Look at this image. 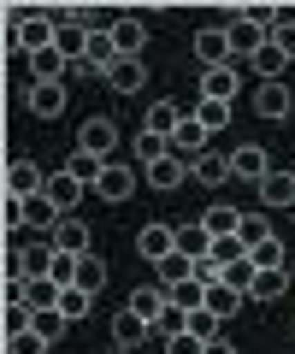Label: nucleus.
Here are the masks:
<instances>
[{
  "instance_id": "f257e3e1",
  "label": "nucleus",
  "mask_w": 295,
  "mask_h": 354,
  "mask_svg": "<svg viewBox=\"0 0 295 354\" xmlns=\"http://www.w3.org/2000/svg\"><path fill=\"white\" fill-rule=\"evenodd\" d=\"M113 65H118V41H113V30H106V24H95V30H89V53H83V65H71V71L106 77Z\"/></svg>"
},
{
  "instance_id": "f03ea898",
  "label": "nucleus",
  "mask_w": 295,
  "mask_h": 354,
  "mask_svg": "<svg viewBox=\"0 0 295 354\" xmlns=\"http://www.w3.org/2000/svg\"><path fill=\"white\" fill-rule=\"evenodd\" d=\"M48 189V171H41L36 160H6V195L12 201H30V195Z\"/></svg>"
},
{
  "instance_id": "7ed1b4c3",
  "label": "nucleus",
  "mask_w": 295,
  "mask_h": 354,
  "mask_svg": "<svg viewBox=\"0 0 295 354\" xmlns=\"http://www.w3.org/2000/svg\"><path fill=\"white\" fill-rule=\"evenodd\" d=\"M77 148L95 153V160H113L118 153V118H89V124L77 130Z\"/></svg>"
},
{
  "instance_id": "20e7f679",
  "label": "nucleus",
  "mask_w": 295,
  "mask_h": 354,
  "mask_svg": "<svg viewBox=\"0 0 295 354\" xmlns=\"http://www.w3.org/2000/svg\"><path fill=\"white\" fill-rule=\"evenodd\" d=\"M195 59H201L207 71H218V65H236V59H231V36H225V24L195 30Z\"/></svg>"
},
{
  "instance_id": "39448f33",
  "label": "nucleus",
  "mask_w": 295,
  "mask_h": 354,
  "mask_svg": "<svg viewBox=\"0 0 295 354\" xmlns=\"http://www.w3.org/2000/svg\"><path fill=\"white\" fill-rule=\"evenodd\" d=\"M106 30H113V41H118V59H142V48H148V24H142L136 12H118Z\"/></svg>"
},
{
  "instance_id": "423d86ee",
  "label": "nucleus",
  "mask_w": 295,
  "mask_h": 354,
  "mask_svg": "<svg viewBox=\"0 0 295 354\" xmlns=\"http://www.w3.org/2000/svg\"><path fill=\"white\" fill-rule=\"evenodd\" d=\"M236 88H242V65H218V71H201V101L231 106Z\"/></svg>"
},
{
  "instance_id": "0eeeda50",
  "label": "nucleus",
  "mask_w": 295,
  "mask_h": 354,
  "mask_svg": "<svg viewBox=\"0 0 295 354\" xmlns=\"http://www.w3.org/2000/svg\"><path fill=\"white\" fill-rule=\"evenodd\" d=\"M142 177H148V189L171 195V189H178V183H189V160H183V153H166V160L142 165Z\"/></svg>"
},
{
  "instance_id": "6e6552de",
  "label": "nucleus",
  "mask_w": 295,
  "mask_h": 354,
  "mask_svg": "<svg viewBox=\"0 0 295 354\" xmlns=\"http://www.w3.org/2000/svg\"><path fill=\"white\" fill-rule=\"evenodd\" d=\"M142 342H154V325H148V319H136L130 313V307H118L113 313V348H142Z\"/></svg>"
},
{
  "instance_id": "1a4fd4ad",
  "label": "nucleus",
  "mask_w": 295,
  "mask_h": 354,
  "mask_svg": "<svg viewBox=\"0 0 295 354\" xmlns=\"http://www.w3.org/2000/svg\"><path fill=\"white\" fill-rule=\"evenodd\" d=\"M136 254L160 266L166 254H178V230H171V225H142V230H136Z\"/></svg>"
},
{
  "instance_id": "9d476101",
  "label": "nucleus",
  "mask_w": 295,
  "mask_h": 354,
  "mask_svg": "<svg viewBox=\"0 0 295 354\" xmlns=\"http://www.w3.org/2000/svg\"><path fill=\"white\" fill-rule=\"evenodd\" d=\"M266 171H272V153L260 148V142H242V148L231 153V177H242V183H260Z\"/></svg>"
},
{
  "instance_id": "9b49d317",
  "label": "nucleus",
  "mask_w": 295,
  "mask_h": 354,
  "mask_svg": "<svg viewBox=\"0 0 295 354\" xmlns=\"http://www.w3.org/2000/svg\"><path fill=\"white\" fill-rule=\"evenodd\" d=\"M225 36H231V59H254L260 48H266V30L260 24H248V18H236V24H225Z\"/></svg>"
},
{
  "instance_id": "f8f14e48",
  "label": "nucleus",
  "mask_w": 295,
  "mask_h": 354,
  "mask_svg": "<svg viewBox=\"0 0 295 354\" xmlns=\"http://www.w3.org/2000/svg\"><path fill=\"white\" fill-rule=\"evenodd\" d=\"M189 177H195V183H207V189L231 183V153H213V148L195 153V160H189Z\"/></svg>"
},
{
  "instance_id": "ddd939ff",
  "label": "nucleus",
  "mask_w": 295,
  "mask_h": 354,
  "mask_svg": "<svg viewBox=\"0 0 295 354\" xmlns=\"http://www.w3.org/2000/svg\"><path fill=\"white\" fill-rule=\"evenodd\" d=\"M166 301H171V295H166V283H142V290H130V313H136V319H148V325H160V313H166Z\"/></svg>"
},
{
  "instance_id": "4468645a",
  "label": "nucleus",
  "mask_w": 295,
  "mask_h": 354,
  "mask_svg": "<svg viewBox=\"0 0 295 354\" xmlns=\"http://www.w3.org/2000/svg\"><path fill=\"white\" fill-rule=\"evenodd\" d=\"M130 189H136V171H130V165H118V160H106L95 195H101V201H130Z\"/></svg>"
},
{
  "instance_id": "2eb2a0df",
  "label": "nucleus",
  "mask_w": 295,
  "mask_h": 354,
  "mask_svg": "<svg viewBox=\"0 0 295 354\" xmlns=\"http://www.w3.org/2000/svg\"><path fill=\"white\" fill-rule=\"evenodd\" d=\"M48 242H53V248H59V254H89V225H83V218H71V213H65L59 225L48 230Z\"/></svg>"
},
{
  "instance_id": "dca6fc26",
  "label": "nucleus",
  "mask_w": 295,
  "mask_h": 354,
  "mask_svg": "<svg viewBox=\"0 0 295 354\" xmlns=\"http://www.w3.org/2000/svg\"><path fill=\"white\" fill-rule=\"evenodd\" d=\"M260 201H266L272 213H278V207H295V171H278V165H272V171L260 177Z\"/></svg>"
},
{
  "instance_id": "f3484780",
  "label": "nucleus",
  "mask_w": 295,
  "mask_h": 354,
  "mask_svg": "<svg viewBox=\"0 0 295 354\" xmlns=\"http://www.w3.org/2000/svg\"><path fill=\"white\" fill-rule=\"evenodd\" d=\"M289 106H295L289 83H260V88H254V113H260V118H289Z\"/></svg>"
},
{
  "instance_id": "a211bd4d",
  "label": "nucleus",
  "mask_w": 295,
  "mask_h": 354,
  "mask_svg": "<svg viewBox=\"0 0 295 354\" xmlns=\"http://www.w3.org/2000/svg\"><path fill=\"white\" fill-rule=\"evenodd\" d=\"M207 136H213V130H207L201 124V118H183V124L178 130H171V153H183V160H195V153H207Z\"/></svg>"
},
{
  "instance_id": "6ab92c4d",
  "label": "nucleus",
  "mask_w": 295,
  "mask_h": 354,
  "mask_svg": "<svg viewBox=\"0 0 295 354\" xmlns=\"http://www.w3.org/2000/svg\"><path fill=\"white\" fill-rule=\"evenodd\" d=\"M24 106H30L36 118H59V113H65V83H30Z\"/></svg>"
},
{
  "instance_id": "aec40b11",
  "label": "nucleus",
  "mask_w": 295,
  "mask_h": 354,
  "mask_svg": "<svg viewBox=\"0 0 295 354\" xmlns=\"http://www.w3.org/2000/svg\"><path fill=\"white\" fill-rule=\"evenodd\" d=\"M236 260H248V242H242V236H213V248H207V266H213L218 278H225Z\"/></svg>"
},
{
  "instance_id": "412c9836",
  "label": "nucleus",
  "mask_w": 295,
  "mask_h": 354,
  "mask_svg": "<svg viewBox=\"0 0 295 354\" xmlns=\"http://www.w3.org/2000/svg\"><path fill=\"white\" fill-rule=\"evenodd\" d=\"M41 195H48V201L59 207V213H71V207L83 201V183H77L71 171H53V177H48V189H41Z\"/></svg>"
},
{
  "instance_id": "4be33fe9",
  "label": "nucleus",
  "mask_w": 295,
  "mask_h": 354,
  "mask_svg": "<svg viewBox=\"0 0 295 354\" xmlns=\"http://www.w3.org/2000/svg\"><path fill=\"white\" fill-rule=\"evenodd\" d=\"M106 83H113V95H136V88L148 83V65L142 59H118L113 71H106Z\"/></svg>"
},
{
  "instance_id": "5701e85b",
  "label": "nucleus",
  "mask_w": 295,
  "mask_h": 354,
  "mask_svg": "<svg viewBox=\"0 0 295 354\" xmlns=\"http://www.w3.org/2000/svg\"><path fill=\"white\" fill-rule=\"evenodd\" d=\"M248 65H254V77H260V83H283V71H289V59H283V48H278V41H266V48H260Z\"/></svg>"
},
{
  "instance_id": "b1692460",
  "label": "nucleus",
  "mask_w": 295,
  "mask_h": 354,
  "mask_svg": "<svg viewBox=\"0 0 295 354\" xmlns=\"http://www.w3.org/2000/svg\"><path fill=\"white\" fill-rule=\"evenodd\" d=\"M201 225H207V236H236V230H242V207H207L201 213Z\"/></svg>"
},
{
  "instance_id": "393cba45",
  "label": "nucleus",
  "mask_w": 295,
  "mask_h": 354,
  "mask_svg": "<svg viewBox=\"0 0 295 354\" xmlns=\"http://www.w3.org/2000/svg\"><path fill=\"white\" fill-rule=\"evenodd\" d=\"M53 48H59L71 65H83V53H89V24H71V18H65V24H59V41H53Z\"/></svg>"
},
{
  "instance_id": "a878e982",
  "label": "nucleus",
  "mask_w": 295,
  "mask_h": 354,
  "mask_svg": "<svg viewBox=\"0 0 295 354\" xmlns=\"http://www.w3.org/2000/svg\"><path fill=\"white\" fill-rule=\"evenodd\" d=\"M130 153H136V165H154V160H166V153H171V136H160V130H136Z\"/></svg>"
},
{
  "instance_id": "bb28decb",
  "label": "nucleus",
  "mask_w": 295,
  "mask_h": 354,
  "mask_svg": "<svg viewBox=\"0 0 295 354\" xmlns=\"http://www.w3.org/2000/svg\"><path fill=\"white\" fill-rule=\"evenodd\" d=\"M183 118H189V113H183L178 101H166V95H160V101L148 106V124H142V130H160V136H171V130H178Z\"/></svg>"
},
{
  "instance_id": "cd10ccee",
  "label": "nucleus",
  "mask_w": 295,
  "mask_h": 354,
  "mask_svg": "<svg viewBox=\"0 0 295 354\" xmlns=\"http://www.w3.org/2000/svg\"><path fill=\"white\" fill-rule=\"evenodd\" d=\"M242 307H248V295H242V290H231V283H213V290H207V313L231 319V313H242Z\"/></svg>"
},
{
  "instance_id": "c85d7f7f",
  "label": "nucleus",
  "mask_w": 295,
  "mask_h": 354,
  "mask_svg": "<svg viewBox=\"0 0 295 354\" xmlns=\"http://www.w3.org/2000/svg\"><path fill=\"white\" fill-rule=\"evenodd\" d=\"M248 260H254L260 272H289V248H283L278 236H266V242H260L254 254H248Z\"/></svg>"
},
{
  "instance_id": "c756f323",
  "label": "nucleus",
  "mask_w": 295,
  "mask_h": 354,
  "mask_svg": "<svg viewBox=\"0 0 295 354\" xmlns=\"http://www.w3.org/2000/svg\"><path fill=\"white\" fill-rule=\"evenodd\" d=\"M207 248H213V236H207V225H201V218L178 230V254H189V260H207Z\"/></svg>"
},
{
  "instance_id": "7c9ffc66",
  "label": "nucleus",
  "mask_w": 295,
  "mask_h": 354,
  "mask_svg": "<svg viewBox=\"0 0 295 354\" xmlns=\"http://www.w3.org/2000/svg\"><path fill=\"white\" fill-rule=\"evenodd\" d=\"M166 295H171V307H207V283L201 278H183V283H166Z\"/></svg>"
},
{
  "instance_id": "2f4dec72",
  "label": "nucleus",
  "mask_w": 295,
  "mask_h": 354,
  "mask_svg": "<svg viewBox=\"0 0 295 354\" xmlns=\"http://www.w3.org/2000/svg\"><path fill=\"white\" fill-rule=\"evenodd\" d=\"M65 171H71V177H77V183H83V189H95V183H101V171H106V160H95V153H71V165H65Z\"/></svg>"
},
{
  "instance_id": "473e14b6",
  "label": "nucleus",
  "mask_w": 295,
  "mask_h": 354,
  "mask_svg": "<svg viewBox=\"0 0 295 354\" xmlns=\"http://www.w3.org/2000/svg\"><path fill=\"white\" fill-rule=\"evenodd\" d=\"M283 290H289V272H254V290H248V301H278Z\"/></svg>"
},
{
  "instance_id": "72a5a7b5",
  "label": "nucleus",
  "mask_w": 295,
  "mask_h": 354,
  "mask_svg": "<svg viewBox=\"0 0 295 354\" xmlns=\"http://www.w3.org/2000/svg\"><path fill=\"white\" fill-rule=\"evenodd\" d=\"M6 313H0V325H6V337H24L30 325H36V307L30 301H0Z\"/></svg>"
},
{
  "instance_id": "f704fd0d",
  "label": "nucleus",
  "mask_w": 295,
  "mask_h": 354,
  "mask_svg": "<svg viewBox=\"0 0 295 354\" xmlns=\"http://www.w3.org/2000/svg\"><path fill=\"white\" fill-rule=\"evenodd\" d=\"M101 283H106V260H95V254H77V290L101 295Z\"/></svg>"
},
{
  "instance_id": "c9c22d12",
  "label": "nucleus",
  "mask_w": 295,
  "mask_h": 354,
  "mask_svg": "<svg viewBox=\"0 0 295 354\" xmlns=\"http://www.w3.org/2000/svg\"><path fill=\"white\" fill-rule=\"evenodd\" d=\"M59 313L77 325V319H89V313H95V295H89V290H65V295H59Z\"/></svg>"
},
{
  "instance_id": "e433bc0d",
  "label": "nucleus",
  "mask_w": 295,
  "mask_h": 354,
  "mask_svg": "<svg viewBox=\"0 0 295 354\" xmlns=\"http://www.w3.org/2000/svg\"><path fill=\"white\" fill-rule=\"evenodd\" d=\"M183 278H195V260L189 254H166L160 260V283H183Z\"/></svg>"
},
{
  "instance_id": "4c0bfd02",
  "label": "nucleus",
  "mask_w": 295,
  "mask_h": 354,
  "mask_svg": "<svg viewBox=\"0 0 295 354\" xmlns=\"http://www.w3.org/2000/svg\"><path fill=\"white\" fill-rule=\"evenodd\" d=\"M65 325H71V319H65L59 307H41V313H36V325H30V330H36V337H48V342H59V330H65Z\"/></svg>"
},
{
  "instance_id": "58836bf2",
  "label": "nucleus",
  "mask_w": 295,
  "mask_h": 354,
  "mask_svg": "<svg viewBox=\"0 0 295 354\" xmlns=\"http://www.w3.org/2000/svg\"><path fill=\"white\" fill-rule=\"evenodd\" d=\"M236 236H242V242H248V254H254L260 242L272 236V225H266V213H242V230H236Z\"/></svg>"
},
{
  "instance_id": "ea45409f",
  "label": "nucleus",
  "mask_w": 295,
  "mask_h": 354,
  "mask_svg": "<svg viewBox=\"0 0 295 354\" xmlns=\"http://www.w3.org/2000/svg\"><path fill=\"white\" fill-rule=\"evenodd\" d=\"M24 295H30V307H36V313H41V307H59V295H65V290H59V283H53V278H36V283H30V290H24Z\"/></svg>"
},
{
  "instance_id": "a19ab883",
  "label": "nucleus",
  "mask_w": 295,
  "mask_h": 354,
  "mask_svg": "<svg viewBox=\"0 0 295 354\" xmlns=\"http://www.w3.org/2000/svg\"><path fill=\"white\" fill-rule=\"evenodd\" d=\"M218 325H225V319L207 313V307H195V313H189V337H201V342H218Z\"/></svg>"
},
{
  "instance_id": "79ce46f5",
  "label": "nucleus",
  "mask_w": 295,
  "mask_h": 354,
  "mask_svg": "<svg viewBox=\"0 0 295 354\" xmlns=\"http://www.w3.org/2000/svg\"><path fill=\"white\" fill-rule=\"evenodd\" d=\"M254 272H260L254 260H236V266H231V272H225L218 283H231V290H242V295H248V290H254Z\"/></svg>"
},
{
  "instance_id": "37998d69",
  "label": "nucleus",
  "mask_w": 295,
  "mask_h": 354,
  "mask_svg": "<svg viewBox=\"0 0 295 354\" xmlns=\"http://www.w3.org/2000/svg\"><path fill=\"white\" fill-rule=\"evenodd\" d=\"M195 118H201L207 130H225V124H231V106H218V101H201V106H195Z\"/></svg>"
},
{
  "instance_id": "c03bdc74",
  "label": "nucleus",
  "mask_w": 295,
  "mask_h": 354,
  "mask_svg": "<svg viewBox=\"0 0 295 354\" xmlns=\"http://www.w3.org/2000/svg\"><path fill=\"white\" fill-rule=\"evenodd\" d=\"M6 354H48V337L24 330V337H6Z\"/></svg>"
},
{
  "instance_id": "a18cd8bd",
  "label": "nucleus",
  "mask_w": 295,
  "mask_h": 354,
  "mask_svg": "<svg viewBox=\"0 0 295 354\" xmlns=\"http://www.w3.org/2000/svg\"><path fill=\"white\" fill-rule=\"evenodd\" d=\"M160 348H166V354H207V342H201V337H189V330H183V337L160 342Z\"/></svg>"
},
{
  "instance_id": "49530a36",
  "label": "nucleus",
  "mask_w": 295,
  "mask_h": 354,
  "mask_svg": "<svg viewBox=\"0 0 295 354\" xmlns=\"http://www.w3.org/2000/svg\"><path fill=\"white\" fill-rule=\"evenodd\" d=\"M272 41H278V48H283V59L295 65V24H289V12H283V24H278V30H272Z\"/></svg>"
},
{
  "instance_id": "de8ad7c7",
  "label": "nucleus",
  "mask_w": 295,
  "mask_h": 354,
  "mask_svg": "<svg viewBox=\"0 0 295 354\" xmlns=\"http://www.w3.org/2000/svg\"><path fill=\"white\" fill-rule=\"evenodd\" d=\"M207 354H236V348H231L225 337H218V342H207Z\"/></svg>"
},
{
  "instance_id": "09e8293b",
  "label": "nucleus",
  "mask_w": 295,
  "mask_h": 354,
  "mask_svg": "<svg viewBox=\"0 0 295 354\" xmlns=\"http://www.w3.org/2000/svg\"><path fill=\"white\" fill-rule=\"evenodd\" d=\"M289 290H295V260H289Z\"/></svg>"
},
{
  "instance_id": "8fccbe9b",
  "label": "nucleus",
  "mask_w": 295,
  "mask_h": 354,
  "mask_svg": "<svg viewBox=\"0 0 295 354\" xmlns=\"http://www.w3.org/2000/svg\"><path fill=\"white\" fill-rule=\"evenodd\" d=\"M289 24H295V6H289Z\"/></svg>"
}]
</instances>
